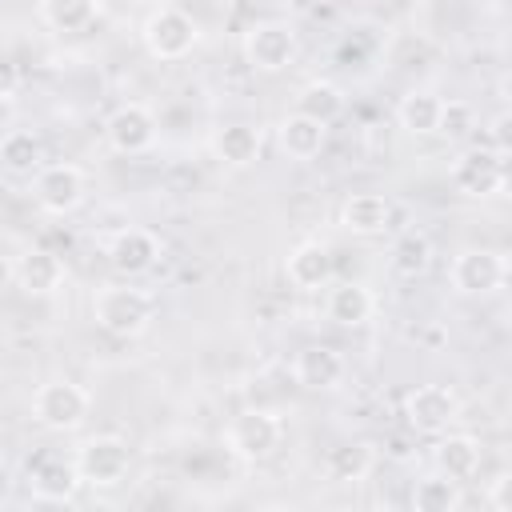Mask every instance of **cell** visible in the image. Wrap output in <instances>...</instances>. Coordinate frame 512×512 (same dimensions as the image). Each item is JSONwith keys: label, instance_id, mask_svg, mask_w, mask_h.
Returning a JSON list of instances; mask_svg holds the SVG:
<instances>
[{"label": "cell", "instance_id": "cell-1", "mask_svg": "<svg viewBox=\"0 0 512 512\" xmlns=\"http://www.w3.org/2000/svg\"><path fill=\"white\" fill-rule=\"evenodd\" d=\"M156 316V300L132 284H104L92 296V320L112 336H140Z\"/></svg>", "mask_w": 512, "mask_h": 512}, {"label": "cell", "instance_id": "cell-2", "mask_svg": "<svg viewBox=\"0 0 512 512\" xmlns=\"http://www.w3.org/2000/svg\"><path fill=\"white\" fill-rule=\"evenodd\" d=\"M92 412V396L76 380H48L32 396V420L48 432H76Z\"/></svg>", "mask_w": 512, "mask_h": 512}, {"label": "cell", "instance_id": "cell-3", "mask_svg": "<svg viewBox=\"0 0 512 512\" xmlns=\"http://www.w3.org/2000/svg\"><path fill=\"white\" fill-rule=\"evenodd\" d=\"M224 444L248 460V464H260L268 456H276V448L284 444V420L268 408H244L232 416L228 432H224Z\"/></svg>", "mask_w": 512, "mask_h": 512}, {"label": "cell", "instance_id": "cell-4", "mask_svg": "<svg viewBox=\"0 0 512 512\" xmlns=\"http://www.w3.org/2000/svg\"><path fill=\"white\" fill-rule=\"evenodd\" d=\"M244 64L252 72H284L296 52H300V40H296V28L288 20H256L248 32H244Z\"/></svg>", "mask_w": 512, "mask_h": 512}, {"label": "cell", "instance_id": "cell-5", "mask_svg": "<svg viewBox=\"0 0 512 512\" xmlns=\"http://www.w3.org/2000/svg\"><path fill=\"white\" fill-rule=\"evenodd\" d=\"M72 464L80 472V484H88V488H116L128 476V468H132V452H128V440L104 432V436L80 440Z\"/></svg>", "mask_w": 512, "mask_h": 512}, {"label": "cell", "instance_id": "cell-6", "mask_svg": "<svg viewBox=\"0 0 512 512\" xmlns=\"http://www.w3.org/2000/svg\"><path fill=\"white\" fill-rule=\"evenodd\" d=\"M140 36H144L148 56H156V60H184L196 48L200 28H196V20L188 12H180L176 4H164V8L148 12Z\"/></svg>", "mask_w": 512, "mask_h": 512}, {"label": "cell", "instance_id": "cell-7", "mask_svg": "<svg viewBox=\"0 0 512 512\" xmlns=\"http://www.w3.org/2000/svg\"><path fill=\"white\" fill-rule=\"evenodd\" d=\"M404 416L416 432L440 436L460 420V396L448 384H416L404 396Z\"/></svg>", "mask_w": 512, "mask_h": 512}, {"label": "cell", "instance_id": "cell-8", "mask_svg": "<svg viewBox=\"0 0 512 512\" xmlns=\"http://www.w3.org/2000/svg\"><path fill=\"white\" fill-rule=\"evenodd\" d=\"M88 180L76 164H40V172L32 176V196L48 216H68L84 204Z\"/></svg>", "mask_w": 512, "mask_h": 512}, {"label": "cell", "instance_id": "cell-9", "mask_svg": "<svg viewBox=\"0 0 512 512\" xmlns=\"http://www.w3.org/2000/svg\"><path fill=\"white\" fill-rule=\"evenodd\" d=\"M508 260L496 248H464L452 260V288L460 296H488L504 284Z\"/></svg>", "mask_w": 512, "mask_h": 512}, {"label": "cell", "instance_id": "cell-10", "mask_svg": "<svg viewBox=\"0 0 512 512\" xmlns=\"http://www.w3.org/2000/svg\"><path fill=\"white\" fill-rule=\"evenodd\" d=\"M104 140H108V148L120 152V156H140V152H148V148L156 144V116H152V108H148V104H136V100L120 104V108L104 120Z\"/></svg>", "mask_w": 512, "mask_h": 512}, {"label": "cell", "instance_id": "cell-11", "mask_svg": "<svg viewBox=\"0 0 512 512\" xmlns=\"http://www.w3.org/2000/svg\"><path fill=\"white\" fill-rule=\"evenodd\" d=\"M452 184L464 196H496L504 188V156L496 148H472L452 164Z\"/></svg>", "mask_w": 512, "mask_h": 512}, {"label": "cell", "instance_id": "cell-12", "mask_svg": "<svg viewBox=\"0 0 512 512\" xmlns=\"http://www.w3.org/2000/svg\"><path fill=\"white\" fill-rule=\"evenodd\" d=\"M344 372H348L344 356H340L336 348H328V344H308V348H300L296 360H292L296 384H300V388H312V392H332V388H340Z\"/></svg>", "mask_w": 512, "mask_h": 512}, {"label": "cell", "instance_id": "cell-13", "mask_svg": "<svg viewBox=\"0 0 512 512\" xmlns=\"http://www.w3.org/2000/svg\"><path fill=\"white\" fill-rule=\"evenodd\" d=\"M108 260H112L116 272L140 276V272H148V268L160 260V240H156V232H148V228H140V224H128V228H120V232L112 236Z\"/></svg>", "mask_w": 512, "mask_h": 512}, {"label": "cell", "instance_id": "cell-14", "mask_svg": "<svg viewBox=\"0 0 512 512\" xmlns=\"http://www.w3.org/2000/svg\"><path fill=\"white\" fill-rule=\"evenodd\" d=\"M284 276H288V284L300 288V292L324 288V284L332 280V252H328V244H324V240H300V244L288 252V260H284Z\"/></svg>", "mask_w": 512, "mask_h": 512}, {"label": "cell", "instance_id": "cell-15", "mask_svg": "<svg viewBox=\"0 0 512 512\" xmlns=\"http://www.w3.org/2000/svg\"><path fill=\"white\" fill-rule=\"evenodd\" d=\"M12 284L24 292V296H52L60 284H64V260L48 248H28L16 256V276Z\"/></svg>", "mask_w": 512, "mask_h": 512}, {"label": "cell", "instance_id": "cell-16", "mask_svg": "<svg viewBox=\"0 0 512 512\" xmlns=\"http://www.w3.org/2000/svg\"><path fill=\"white\" fill-rule=\"evenodd\" d=\"M392 224V200L380 192H356L340 204V228L352 236H384Z\"/></svg>", "mask_w": 512, "mask_h": 512}, {"label": "cell", "instance_id": "cell-17", "mask_svg": "<svg viewBox=\"0 0 512 512\" xmlns=\"http://www.w3.org/2000/svg\"><path fill=\"white\" fill-rule=\"evenodd\" d=\"M324 312H328V320L340 324V328H360V324L372 320V312H376V296H372L368 284H360V280H344V284H332V288H328Z\"/></svg>", "mask_w": 512, "mask_h": 512}, {"label": "cell", "instance_id": "cell-18", "mask_svg": "<svg viewBox=\"0 0 512 512\" xmlns=\"http://www.w3.org/2000/svg\"><path fill=\"white\" fill-rule=\"evenodd\" d=\"M276 136H280L284 156H292V160H316V156L324 152L328 124H320V120H312V116H304V112L292 108V112L280 120Z\"/></svg>", "mask_w": 512, "mask_h": 512}, {"label": "cell", "instance_id": "cell-19", "mask_svg": "<svg viewBox=\"0 0 512 512\" xmlns=\"http://www.w3.org/2000/svg\"><path fill=\"white\" fill-rule=\"evenodd\" d=\"M436 468L448 476V480H472L480 472V440L468 436V432H440V444H436Z\"/></svg>", "mask_w": 512, "mask_h": 512}, {"label": "cell", "instance_id": "cell-20", "mask_svg": "<svg viewBox=\"0 0 512 512\" xmlns=\"http://www.w3.org/2000/svg\"><path fill=\"white\" fill-rule=\"evenodd\" d=\"M76 492H80V472H76L72 460L48 456V460H40L32 468V496L36 500H44V504H68Z\"/></svg>", "mask_w": 512, "mask_h": 512}, {"label": "cell", "instance_id": "cell-21", "mask_svg": "<svg viewBox=\"0 0 512 512\" xmlns=\"http://www.w3.org/2000/svg\"><path fill=\"white\" fill-rule=\"evenodd\" d=\"M260 144H264L260 128H252V124H244V120L224 124V128L212 136V152H216V160L228 164V168H248V164L260 156Z\"/></svg>", "mask_w": 512, "mask_h": 512}, {"label": "cell", "instance_id": "cell-22", "mask_svg": "<svg viewBox=\"0 0 512 512\" xmlns=\"http://www.w3.org/2000/svg\"><path fill=\"white\" fill-rule=\"evenodd\" d=\"M372 444L364 440H340L324 452V476L336 480V484H356L372 472Z\"/></svg>", "mask_w": 512, "mask_h": 512}, {"label": "cell", "instance_id": "cell-23", "mask_svg": "<svg viewBox=\"0 0 512 512\" xmlns=\"http://www.w3.org/2000/svg\"><path fill=\"white\" fill-rule=\"evenodd\" d=\"M440 104H444V96H436V92H428V88H412V92L396 104V120H400V128L412 132V136H436Z\"/></svg>", "mask_w": 512, "mask_h": 512}, {"label": "cell", "instance_id": "cell-24", "mask_svg": "<svg viewBox=\"0 0 512 512\" xmlns=\"http://www.w3.org/2000/svg\"><path fill=\"white\" fill-rule=\"evenodd\" d=\"M0 164L16 176H36L40 164H44V140L28 128H12L4 140H0Z\"/></svg>", "mask_w": 512, "mask_h": 512}, {"label": "cell", "instance_id": "cell-25", "mask_svg": "<svg viewBox=\"0 0 512 512\" xmlns=\"http://www.w3.org/2000/svg\"><path fill=\"white\" fill-rule=\"evenodd\" d=\"M460 504H464L460 480H448L444 472L424 476V480L412 484V508L416 512H456Z\"/></svg>", "mask_w": 512, "mask_h": 512}, {"label": "cell", "instance_id": "cell-26", "mask_svg": "<svg viewBox=\"0 0 512 512\" xmlns=\"http://www.w3.org/2000/svg\"><path fill=\"white\" fill-rule=\"evenodd\" d=\"M100 16V0H40V20L56 32H84Z\"/></svg>", "mask_w": 512, "mask_h": 512}, {"label": "cell", "instance_id": "cell-27", "mask_svg": "<svg viewBox=\"0 0 512 512\" xmlns=\"http://www.w3.org/2000/svg\"><path fill=\"white\" fill-rule=\"evenodd\" d=\"M296 112H304V116H312L320 124H332L344 112V92L332 80H308L296 92Z\"/></svg>", "mask_w": 512, "mask_h": 512}, {"label": "cell", "instance_id": "cell-28", "mask_svg": "<svg viewBox=\"0 0 512 512\" xmlns=\"http://www.w3.org/2000/svg\"><path fill=\"white\" fill-rule=\"evenodd\" d=\"M392 272L404 276V280H416L432 268V240L424 232H404L396 244H392Z\"/></svg>", "mask_w": 512, "mask_h": 512}, {"label": "cell", "instance_id": "cell-29", "mask_svg": "<svg viewBox=\"0 0 512 512\" xmlns=\"http://www.w3.org/2000/svg\"><path fill=\"white\" fill-rule=\"evenodd\" d=\"M472 128V108L464 100H444L440 104V120H436V132L440 136H468Z\"/></svg>", "mask_w": 512, "mask_h": 512}, {"label": "cell", "instance_id": "cell-30", "mask_svg": "<svg viewBox=\"0 0 512 512\" xmlns=\"http://www.w3.org/2000/svg\"><path fill=\"white\" fill-rule=\"evenodd\" d=\"M16 88H20V68H16V60H12V56H4V52H0V100H12V96H16Z\"/></svg>", "mask_w": 512, "mask_h": 512}, {"label": "cell", "instance_id": "cell-31", "mask_svg": "<svg viewBox=\"0 0 512 512\" xmlns=\"http://www.w3.org/2000/svg\"><path fill=\"white\" fill-rule=\"evenodd\" d=\"M508 488H512V476H496V480L488 484V504H492L496 512H512V496H508Z\"/></svg>", "mask_w": 512, "mask_h": 512}, {"label": "cell", "instance_id": "cell-32", "mask_svg": "<svg viewBox=\"0 0 512 512\" xmlns=\"http://www.w3.org/2000/svg\"><path fill=\"white\" fill-rule=\"evenodd\" d=\"M12 276H16V260H4V256H0V288L12 284Z\"/></svg>", "mask_w": 512, "mask_h": 512}, {"label": "cell", "instance_id": "cell-33", "mask_svg": "<svg viewBox=\"0 0 512 512\" xmlns=\"http://www.w3.org/2000/svg\"><path fill=\"white\" fill-rule=\"evenodd\" d=\"M144 4H152V8H164V4H172V0H144Z\"/></svg>", "mask_w": 512, "mask_h": 512}]
</instances>
